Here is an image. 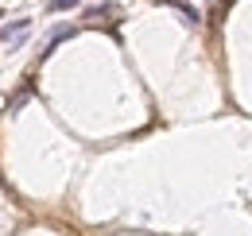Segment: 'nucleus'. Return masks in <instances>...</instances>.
Returning <instances> with one entry per match:
<instances>
[{
    "label": "nucleus",
    "instance_id": "f257e3e1",
    "mask_svg": "<svg viewBox=\"0 0 252 236\" xmlns=\"http://www.w3.org/2000/svg\"><path fill=\"white\" fill-rule=\"evenodd\" d=\"M28 31H32V20H28V16H24V20H12V24H4V28H0V43L20 47V43L28 39Z\"/></svg>",
    "mask_w": 252,
    "mask_h": 236
},
{
    "label": "nucleus",
    "instance_id": "f03ea898",
    "mask_svg": "<svg viewBox=\"0 0 252 236\" xmlns=\"http://www.w3.org/2000/svg\"><path fill=\"white\" fill-rule=\"evenodd\" d=\"M74 31H78V28H70V24H63V28H55V31H51V39L43 43V55H39V59H47V55H55V47H59L63 39H70Z\"/></svg>",
    "mask_w": 252,
    "mask_h": 236
},
{
    "label": "nucleus",
    "instance_id": "7ed1b4c3",
    "mask_svg": "<svg viewBox=\"0 0 252 236\" xmlns=\"http://www.w3.org/2000/svg\"><path fill=\"white\" fill-rule=\"evenodd\" d=\"M163 4H171V8H175V12H183V20H187L190 28H198V20H202V16H198V12H194V8H190L187 0H163Z\"/></svg>",
    "mask_w": 252,
    "mask_h": 236
},
{
    "label": "nucleus",
    "instance_id": "20e7f679",
    "mask_svg": "<svg viewBox=\"0 0 252 236\" xmlns=\"http://www.w3.org/2000/svg\"><path fill=\"white\" fill-rule=\"evenodd\" d=\"M113 16H117V4H97V8H90V12H86V20H94V24L113 20Z\"/></svg>",
    "mask_w": 252,
    "mask_h": 236
},
{
    "label": "nucleus",
    "instance_id": "39448f33",
    "mask_svg": "<svg viewBox=\"0 0 252 236\" xmlns=\"http://www.w3.org/2000/svg\"><path fill=\"white\" fill-rule=\"evenodd\" d=\"M82 0H47V8L51 12H66V8H78Z\"/></svg>",
    "mask_w": 252,
    "mask_h": 236
}]
</instances>
